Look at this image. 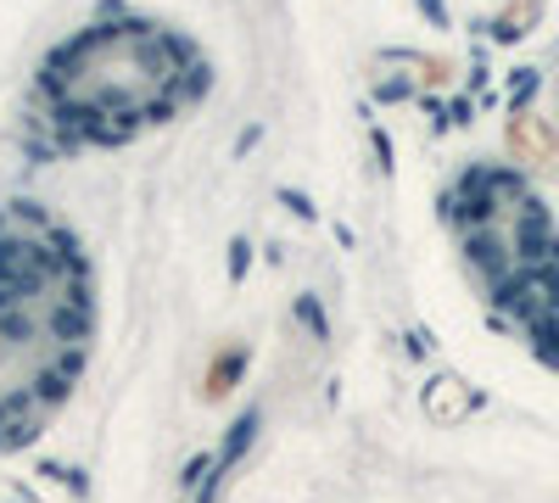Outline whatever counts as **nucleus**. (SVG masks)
Returning <instances> with one entry per match:
<instances>
[{
  "mask_svg": "<svg viewBox=\"0 0 559 503\" xmlns=\"http://www.w3.org/2000/svg\"><path fill=\"white\" fill-rule=\"evenodd\" d=\"M90 342L96 297L90 268L62 224L34 207L0 218V453L34 442L73 397Z\"/></svg>",
  "mask_w": 559,
  "mask_h": 503,
  "instance_id": "1",
  "label": "nucleus"
},
{
  "mask_svg": "<svg viewBox=\"0 0 559 503\" xmlns=\"http://www.w3.org/2000/svg\"><path fill=\"white\" fill-rule=\"evenodd\" d=\"M442 213L492 313L559 370V230L543 196L521 173L471 168Z\"/></svg>",
  "mask_w": 559,
  "mask_h": 503,
  "instance_id": "2",
  "label": "nucleus"
},
{
  "mask_svg": "<svg viewBox=\"0 0 559 503\" xmlns=\"http://www.w3.org/2000/svg\"><path fill=\"white\" fill-rule=\"evenodd\" d=\"M207 89V62L191 39L157 23H96L68 39L45 68V96L68 129L90 141H123Z\"/></svg>",
  "mask_w": 559,
  "mask_h": 503,
  "instance_id": "3",
  "label": "nucleus"
}]
</instances>
